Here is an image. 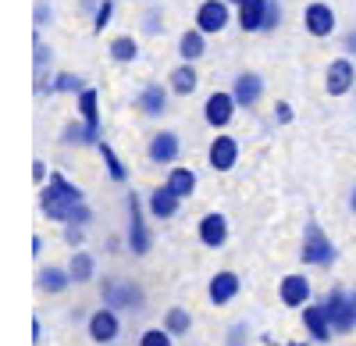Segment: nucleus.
Returning a JSON list of instances; mask_svg holds the SVG:
<instances>
[{"label":"nucleus","instance_id":"nucleus-36","mask_svg":"<svg viewBox=\"0 0 356 346\" xmlns=\"http://www.w3.org/2000/svg\"><path fill=\"white\" fill-rule=\"evenodd\" d=\"M225 346H246V325L228 329V343H225Z\"/></svg>","mask_w":356,"mask_h":346},{"label":"nucleus","instance_id":"nucleus-47","mask_svg":"<svg viewBox=\"0 0 356 346\" xmlns=\"http://www.w3.org/2000/svg\"><path fill=\"white\" fill-rule=\"evenodd\" d=\"M353 93H356V90H353Z\"/></svg>","mask_w":356,"mask_h":346},{"label":"nucleus","instance_id":"nucleus-14","mask_svg":"<svg viewBox=\"0 0 356 346\" xmlns=\"http://www.w3.org/2000/svg\"><path fill=\"white\" fill-rule=\"evenodd\" d=\"M207 161H211L214 171H232L235 161H239V139L235 136H218L207 150Z\"/></svg>","mask_w":356,"mask_h":346},{"label":"nucleus","instance_id":"nucleus-32","mask_svg":"<svg viewBox=\"0 0 356 346\" xmlns=\"http://www.w3.org/2000/svg\"><path fill=\"white\" fill-rule=\"evenodd\" d=\"M89 221H93V207H89L86 200H82V204H75V207H72L68 225H89Z\"/></svg>","mask_w":356,"mask_h":346},{"label":"nucleus","instance_id":"nucleus-1","mask_svg":"<svg viewBox=\"0 0 356 346\" xmlns=\"http://www.w3.org/2000/svg\"><path fill=\"white\" fill-rule=\"evenodd\" d=\"M82 189L75 186V182H68L61 171H50V182L40 189V211H43V218H50V221H61V225H68V214H72V207L75 204H82Z\"/></svg>","mask_w":356,"mask_h":346},{"label":"nucleus","instance_id":"nucleus-40","mask_svg":"<svg viewBox=\"0 0 356 346\" xmlns=\"http://www.w3.org/2000/svg\"><path fill=\"white\" fill-rule=\"evenodd\" d=\"M275 114H278V122H282V125H289V122H292V107H289L285 100H278V104H275Z\"/></svg>","mask_w":356,"mask_h":346},{"label":"nucleus","instance_id":"nucleus-2","mask_svg":"<svg viewBox=\"0 0 356 346\" xmlns=\"http://www.w3.org/2000/svg\"><path fill=\"white\" fill-rule=\"evenodd\" d=\"M335 257H339L335 243H332L328 233H324V228L310 218L307 228H303V250H300V261L310 265V268H332V265H335Z\"/></svg>","mask_w":356,"mask_h":346},{"label":"nucleus","instance_id":"nucleus-22","mask_svg":"<svg viewBox=\"0 0 356 346\" xmlns=\"http://www.w3.org/2000/svg\"><path fill=\"white\" fill-rule=\"evenodd\" d=\"M139 111L143 114H150V118H157V114H164V104H168V93H164V86H143V93H139Z\"/></svg>","mask_w":356,"mask_h":346},{"label":"nucleus","instance_id":"nucleus-31","mask_svg":"<svg viewBox=\"0 0 356 346\" xmlns=\"http://www.w3.org/2000/svg\"><path fill=\"white\" fill-rule=\"evenodd\" d=\"M171 339H175V336H171L168 329H146V332L139 336V346H175Z\"/></svg>","mask_w":356,"mask_h":346},{"label":"nucleus","instance_id":"nucleus-20","mask_svg":"<svg viewBox=\"0 0 356 346\" xmlns=\"http://www.w3.org/2000/svg\"><path fill=\"white\" fill-rule=\"evenodd\" d=\"M267 4H271V0H243L239 4V29L243 33H264Z\"/></svg>","mask_w":356,"mask_h":346},{"label":"nucleus","instance_id":"nucleus-6","mask_svg":"<svg viewBox=\"0 0 356 346\" xmlns=\"http://www.w3.org/2000/svg\"><path fill=\"white\" fill-rule=\"evenodd\" d=\"M300 318H303V329H307V336H310L314 343H332L335 325H332V318H328V307H324V300L307 304Z\"/></svg>","mask_w":356,"mask_h":346},{"label":"nucleus","instance_id":"nucleus-45","mask_svg":"<svg viewBox=\"0 0 356 346\" xmlns=\"http://www.w3.org/2000/svg\"><path fill=\"white\" fill-rule=\"evenodd\" d=\"M228 4H235V8H239V4H243V0H228Z\"/></svg>","mask_w":356,"mask_h":346},{"label":"nucleus","instance_id":"nucleus-12","mask_svg":"<svg viewBox=\"0 0 356 346\" xmlns=\"http://www.w3.org/2000/svg\"><path fill=\"white\" fill-rule=\"evenodd\" d=\"M235 97L232 93H211L207 97V104H203V118H207V125H214V129H225L232 118H235Z\"/></svg>","mask_w":356,"mask_h":346},{"label":"nucleus","instance_id":"nucleus-26","mask_svg":"<svg viewBox=\"0 0 356 346\" xmlns=\"http://www.w3.org/2000/svg\"><path fill=\"white\" fill-rule=\"evenodd\" d=\"M79 114H82V122L100 125V97H97L93 86H86V90L79 93Z\"/></svg>","mask_w":356,"mask_h":346},{"label":"nucleus","instance_id":"nucleus-24","mask_svg":"<svg viewBox=\"0 0 356 346\" xmlns=\"http://www.w3.org/2000/svg\"><path fill=\"white\" fill-rule=\"evenodd\" d=\"M68 272H72L75 282H93V275H97V257L86 253V250H75L72 261H68Z\"/></svg>","mask_w":356,"mask_h":346},{"label":"nucleus","instance_id":"nucleus-15","mask_svg":"<svg viewBox=\"0 0 356 346\" xmlns=\"http://www.w3.org/2000/svg\"><path fill=\"white\" fill-rule=\"evenodd\" d=\"M146 207H150V214H154V218L168 221V218H175L178 211H182V196H178V193L164 182V186L150 189V200H146Z\"/></svg>","mask_w":356,"mask_h":346},{"label":"nucleus","instance_id":"nucleus-46","mask_svg":"<svg viewBox=\"0 0 356 346\" xmlns=\"http://www.w3.org/2000/svg\"><path fill=\"white\" fill-rule=\"evenodd\" d=\"M285 346H303V343H285Z\"/></svg>","mask_w":356,"mask_h":346},{"label":"nucleus","instance_id":"nucleus-38","mask_svg":"<svg viewBox=\"0 0 356 346\" xmlns=\"http://www.w3.org/2000/svg\"><path fill=\"white\" fill-rule=\"evenodd\" d=\"M65 243H72V246L82 243V225H65Z\"/></svg>","mask_w":356,"mask_h":346},{"label":"nucleus","instance_id":"nucleus-39","mask_svg":"<svg viewBox=\"0 0 356 346\" xmlns=\"http://www.w3.org/2000/svg\"><path fill=\"white\" fill-rule=\"evenodd\" d=\"M47 65H50V47H43L36 36V68H47Z\"/></svg>","mask_w":356,"mask_h":346},{"label":"nucleus","instance_id":"nucleus-44","mask_svg":"<svg viewBox=\"0 0 356 346\" xmlns=\"http://www.w3.org/2000/svg\"><path fill=\"white\" fill-rule=\"evenodd\" d=\"M349 211H353V214H356V189H353V193H349Z\"/></svg>","mask_w":356,"mask_h":346},{"label":"nucleus","instance_id":"nucleus-10","mask_svg":"<svg viewBox=\"0 0 356 346\" xmlns=\"http://www.w3.org/2000/svg\"><path fill=\"white\" fill-rule=\"evenodd\" d=\"M324 86H328L332 97H346L356 90V68L349 57H335V61L328 65V79H324Z\"/></svg>","mask_w":356,"mask_h":346},{"label":"nucleus","instance_id":"nucleus-8","mask_svg":"<svg viewBox=\"0 0 356 346\" xmlns=\"http://www.w3.org/2000/svg\"><path fill=\"white\" fill-rule=\"evenodd\" d=\"M310 297H314V285H310L307 275H285L278 282V300L292 310H303L310 304Z\"/></svg>","mask_w":356,"mask_h":346},{"label":"nucleus","instance_id":"nucleus-11","mask_svg":"<svg viewBox=\"0 0 356 346\" xmlns=\"http://www.w3.org/2000/svg\"><path fill=\"white\" fill-rule=\"evenodd\" d=\"M239 290H243L239 275L235 272H218L211 282H207V300H211L214 307H225V304H232L235 297H239Z\"/></svg>","mask_w":356,"mask_h":346},{"label":"nucleus","instance_id":"nucleus-41","mask_svg":"<svg viewBox=\"0 0 356 346\" xmlns=\"http://www.w3.org/2000/svg\"><path fill=\"white\" fill-rule=\"evenodd\" d=\"M47 18H50V8H47V4H40V8H36V22H40V25H43V22H47Z\"/></svg>","mask_w":356,"mask_h":346},{"label":"nucleus","instance_id":"nucleus-27","mask_svg":"<svg viewBox=\"0 0 356 346\" xmlns=\"http://www.w3.org/2000/svg\"><path fill=\"white\" fill-rule=\"evenodd\" d=\"M164 329H168L171 336H186V332L193 329V314H189L186 307H168V314H164Z\"/></svg>","mask_w":356,"mask_h":346},{"label":"nucleus","instance_id":"nucleus-9","mask_svg":"<svg viewBox=\"0 0 356 346\" xmlns=\"http://www.w3.org/2000/svg\"><path fill=\"white\" fill-rule=\"evenodd\" d=\"M196 236L207 250H218L228 243V218L221 211H211V214H203L200 225H196Z\"/></svg>","mask_w":356,"mask_h":346},{"label":"nucleus","instance_id":"nucleus-34","mask_svg":"<svg viewBox=\"0 0 356 346\" xmlns=\"http://www.w3.org/2000/svg\"><path fill=\"white\" fill-rule=\"evenodd\" d=\"M111 15H114V4H111V0H104V4L97 8V18H93V29H107V22H111Z\"/></svg>","mask_w":356,"mask_h":346},{"label":"nucleus","instance_id":"nucleus-29","mask_svg":"<svg viewBox=\"0 0 356 346\" xmlns=\"http://www.w3.org/2000/svg\"><path fill=\"white\" fill-rule=\"evenodd\" d=\"M136 54H139V47H136V40L132 36H118L114 43H111V57L114 61H136Z\"/></svg>","mask_w":356,"mask_h":346},{"label":"nucleus","instance_id":"nucleus-25","mask_svg":"<svg viewBox=\"0 0 356 346\" xmlns=\"http://www.w3.org/2000/svg\"><path fill=\"white\" fill-rule=\"evenodd\" d=\"M196 68H193V61H186V65H178L175 72H171V90L178 93V97H189L193 90H196Z\"/></svg>","mask_w":356,"mask_h":346},{"label":"nucleus","instance_id":"nucleus-19","mask_svg":"<svg viewBox=\"0 0 356 346\" xmlns=\"http://www.w3.org/2000/svg\"><path fill=\"white\" fill-rule=\"evenodd\" d=\"M75 278H72V272L68 268H57V265H47V268H40V275H36V290L40 293H65L68 285H72Z\"/></svg>","mask_w":356,"mask_h":346},{"label":"nucleus","instance_id":"nucleus-37","mask_svg":"<svg viewBox=\"0 0 356 346\" xmlns=\"http://www.w3.org/2000/svg\"><path fill=\"white\" fill-rule=\"evenodd\" d=\"M33 182H36V186L50 182V168H47L43 161H36V164H33Z\"/></svg>","mask_w":356,"mask_h":346},{"label":"nucleus","instance_id":"nucleus-33","mask_svg":"<svg viewBox=\"0 0 356 346\" xmlns=\"http://www.w3.org/2000/svg\"><path fill=\"white\" fill-rule=\"evenodd\" d=\"M65 143H72V147H86V122H72L65 129Z\"/></svg>","mask_w":356,"mask_h":346},{"label":"nucleus","instance_id":"nucleus-28","mask_svg":"<svg viewBox=\"0 0 356 346\" xmlns=\"http://www.w3.org/2000/svg\"><path fill=\"white\" fill-rule=\"evenodd\" d=\"M100 157H104V164H107V175H111V182H125L129 179V168L122 164V157H118L114 150H111V143H100Z\"/></svg>","mask_w":356,"mask_h":346},{"label":"nucleus","instance_id":"nucleus-3","mask_svg":"<svg viewBox=\"0 0 356 346\" xmlns=\"http://www.w3.org/2000/svg\"><path fill=\"white\" fill-rule=\"evenodd\" d=\"M324 307H328V318L335 325V336H349L356 329V290H332L324 297Z\"/></svg>","mask_w":356,"mask_h":346},{"label":"nucleus","instance_id":"nucleus-30","mask_svg":"<svg viewBox=\"0 0 356 346\" xmlns=\"http://www.w3.org/2000/svg\"><path fill=\"white\" fill-rule=\"evenodd\" d=\"M54 90H57V93H75V97H79V93L86 90V82H82L79 75L61 72V75H54Z\"/></svg>","mask_w":356,"mask_h":346},{"label":"nucleus","instance_id":"nucleus-5","mask_svg":"<svg viewBox=\"0 0 356 346\" xmlns=\"http://www.w3.org/2000/svg\"><path fill=\"white\" fill-rule=\"evenodd\" d=\"M86 329H89V339H93V343H114L118 336H122V318H118V310H114V307L104 304L100 310L89 314Z\"/></svg>","mask_w":356,"mask_h":346},{"label":"nucleus","instance_id":"nucleus-13","mask_svg":"<svg viewBox=\"0 0 356 346\" xmlns=\"http://www.w3.org/2000/svg\"><path fill=\"white\" fill-rule=\"evenodd\" d=\"M225 25H228V0H203L196 8V29H203L207 36L221 33Z\"/></svg>","mask_w":356,"mask_h":346},{"label":"nucleus","instance_id":"nucleus-23","mask_svg":"<svg viewBox=\"0 0 356 346\" xmlns=\"http://www.w3.org/2000/svg\"><path fill=\"white\" fill-rule=\"evenodd\" d=\"M168 186L178 193V196H193L196 193V171L193 168H182V164H175L171 171H168Z\"/></svg>","mask_w":356,"mask_h":346},{"label":"nucleus","instance_id":"nucleus-42","mask_svg":"<svg viewBox=\"0 0 356 346\" xmlns=\"http://www.w3.org/2000/svg\"><path fill=\"white\" fill-rule=\"evenodd\" d=\"M43 339V325L40 322H33V343H40Z\"/></svg>","mask_w":356,"mask_h":346},{"label":"nucleus","instance_id":"nucleus-4","mask_svg":"<svg viewBox=\"0 0 356 346\" xmlns=\"http://www.w3.org/2000/svg\"><path fill=\"white\" fill-rule=\"evenodd\" d=\"M150 246H154V236L143 218V196L129 193V250L143 257V253H150Z\"/></svg>","mask_w":356,"mask_h":346},{"label":"nucleus","instance_id":"nucleus-21","mask_svg":"<svg viewBox=\"0 0 356 346\" xmlns=\"http://www.w3.org/2000/svg\"><path fill=\"white\" fill-rule=\"evenodd\" d=\"M203 54H207V33L203 29L182 33V40H178V57H182V61H200Z\"/></svg>","mask_w":356,"mask_h":346},{"label":"nucleus","instance_id":"nucleus-17","mask_svg":"<svg viewBox=\"0 0 356 346\" xmlns=\"http://www.w3.org/2000/svg\"><path fill=\"white\" fill-rule=\"evenodd\" d=\"M303 25H307L310 36H332L335 33V11L328 4H321V0H314L303 11Z\"/></svg>","mask_w":356,"mask_h":346},{"label":"nucleus","instance_id":"nucleus-43","mask_svg":"<svg viewBox=\"0 0 356 346\" xmlns=\"http://www.w3.org/2000/svg\"><path fill=\"white\" fill-rule=\"evenodd\" d=\"M346 50H349V54H356V33H353V36L346 40Z\"/></svg>","mask_w":356,"mask_h":346},{"label":"nucleus","instance_id":"nucleus-35","mask_svg":"<svg viewBox=\"0 0 356 346\" xmlns=\"http://www.w3.org/2000/svg\"><path fill=\"white\" fill-rule=\"evenodd\" d=\"M278 18H282V11H278V0H271V4H267V22H264V33H271V29L278 25Z\"/></svg>","mask_w":356,"mask_h":346},{"label":"nucleus","instance_id":"nucleus-16","mask_svg":"<svg viewBox=\"0 0 356 346\" xmlns=\"http://www.w3.org/2000/svg\"><path fill=\"white\" fill-rule=\"evenodd\" d=\"M146 154H150L154 164H175L178 154H182V139H178V132H157L150 139V147H146Z\"/></svg>","mask_w":356,"mask_h":346},{"label":"nucleus","instance_id":"nucleus-18","mask_svg":"<svg viewBox=\"0 0 356 346\" xmlns=\"http://www.w3.org/2000/svg\"><path fill=\"white\" fill-rule=\"evenodd\" d=\"M232 97L239 107H253L260 97H264V79L257 72H243L235 75V86H232Z\"/></svg>","mask_w":356,"mask_h":346},{"label":"nucleus","instance_id":"nucleus-7","mask_svg":"<svg viewBox=\"0 0 356 346\" xmlns=\"http://www.w3.org/2000/svg\"><path fill=\"white\" fill-rule=\"evenodd\" d=\"M100 297H104V304L114 307V310H129V307H139V304H143V293H139L136 282H114V278H107V282L100 285Z\"/></svg>","mask_w":356,"mask_h":346}]
</instances>
